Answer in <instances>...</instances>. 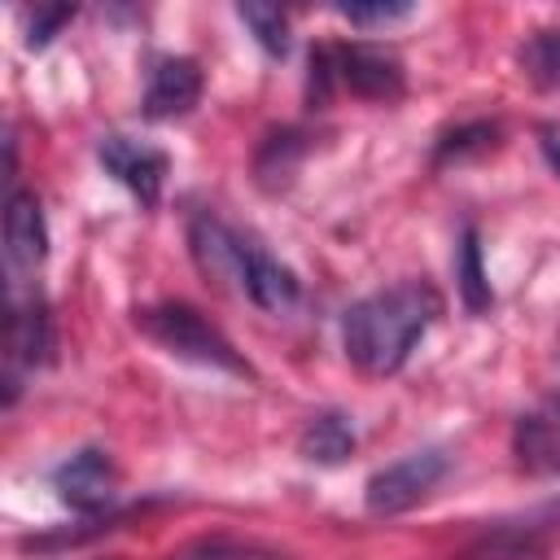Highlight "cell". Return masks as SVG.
Segmentation results:
<instances>
[{"mask_svg":"<svg viewBox=\"0 0 560 560\" xmlns=\"http://www.w3.org/2000/svg\"><path fill=\"white\" fill-rule=\"evenodd\" d=\"M438 315H442V298L424 280L389 284L346 311L341 324L346 354L368 376H394Z\"/></svg>","mask_w":560,"mask_h":560,"instance_id":"1","label":"cell"},{"mask_svg":"<svg viewBox=\"0 0 560 560\" xmlns=\"http://www.w3.org/2000/svg\"><path fill=\"white\" fill-rule=\"evenodd\" d=\"M136 324L149 341H158L166 354L197 363V368H214V372H232V376H249V363L232 350V341L188 302H158L136 311Z\"/></svg>","mask_w":560,"mask_h":560,"instance_id":"2","label":"cell"},{"mask_svg":"<svg viewBox=\"0 0 560 560\" xmlns=\"http://www.w3.org/2000/svg\"><path fill=\"white\" fill-rule=\"evenodd\" d=\"M451 455L442 446H424V451H411L394 464H385L381 472L368 477V512L372 516H398L407 508H416L446 472Z\"/></svg>","mask_w":560,"mask_h":560,"instance_id":"3","label":"cell"},{"mask_svg":"<svg viewBox=\"0 0 560 560\" xmlns=\"http://www.w3.org/2000/svg\"><path fill=\"white\" fill-rule=\"evenodd\" d=\"M48 346H52V328H48L44 298L13 280V289H9V319H4V354H9L4 385H9V402L18 394V372L39 368L48 359Z\"/></svg>","mask_w":560,"mask_h":560,"instance_id":"4","label":"cell"},{"mask_svg":"<svg viewBox=\"0 0 560 560\" xmlns=\"http://www.w3.org/2000/svg\"><path fill=\"white\" fill-rule=\"evenodd\" d=\"M337 88H350L363 101L402 96V61L381 44H332L328 48Z\"/></svg>","mask_w":560,"mask_h":560,"instance_id":"5","label":"cell"},{"mask_svg":"<svg viewBox=\"0 0 560 560\" xmlns=\"http://www.w3.org/2000/svg\"><path fill=\"white\" fill-rule=\"evenodd\" d=\"M96 158L140 206H158L162 184H166V153L162 149L131 140V136H101Z\"/></svg>","mask_w":560,"mask_h":560,"instance_id":"6","label":"cell"},{"mask_svg":"<svg viewBox=\"0 0 560 560\" xmlns=\"http://www.w3.org/2000/svg\"><path fill=\"white\" fill-rule=\"evenodd\" d=\"M188 245L192 258L201 267L206 280H214L219 289H236L245 284V258H249V236H241L236 228H228L214 214H197L188 228Z\"/></svg>","mask_w":560,"mask_h":560,"instance_id":"7","label":"cell"},{"mask_svg":"<svg viewBox=\"0 0 560 560\" xmlns=\"http://www.w3.org/2000/svg\"><path fill=\"white\" fill-rule=\"evenodd\" d=\"M512 455L534 477H560V389L542 394L512 429Z\"/></svg>","mask_w":560,"mask_h":560,"instance_id":"8","label":"cell"},{"mask_svg":"<svg viewBox=\"0 0 560 560\" xmlns=\"http://www.w3.org/2000/svg\"><path fill=\"white\" fill-rule=\"evenodd\" d=\"M52 486H57L61 503H70L74 512H101V508L114 499L118 472H114V464H109L105 451L88 446V451L70 455V459L52 472Z\"/></svg>","mask_w":560,"mask_h":560,"instance_id":"9","label":"cell"},{"mask_svg":"<svg viewBox=\"0 0 560 560\" xmlns=\"http://www.w3.org/2000/svg\"><path fill=\"white\" fill-rule=\"evenodd\" d=\"M4 254H9L13 276H26L44 262L48 228H44V210H39L35 192H9V201H4Z\"/></svg>","mask_w":560,"mask_h":560,"instance_id":"10","label":"cell"},{"mask_svg":"<svg viewBox=\"0 0 560 560\" xmlns=\"http://www.w3.org/2000/svg\"><path fill=\"white\" fill-rule=\"evenodd\" d=\"M201 96V70L192 57H162L149 70V88H144V118L162 122V118H179L197 105Z\"/></svg>","mask_w":560,"mask_h":560,"instance_id":"11","label":"cell"},{"mask_svg":"<svg viewBox=\"0 0 560 560\" xmlns=\"http://www.w3.org/2000/svg\"><path fill=\"white\" fill-rule=\"evenodd\" d=\"M551 516H556V512H534V516H525V521L499 525V529H490L486 538H477V542L464 551V560H542Z\"/></svg>","mask_w":560,"mask_h":560,"instance_id":"12","label":"cell"},{"mask_svg":"<svg viewBox=\"0 0 560 560\" xmlns=\"http://www.w3.org/2000/svg\"><path fill=\"white\" fill-rule=\"evenodd\" d=\"M241 293L254 302V306H262V311H289L293 302H298V280H293V271L284 267V262H276L258 241H249V258H245V284H241Z\"/></svg>","mask_w":560,"mask_h":560,"instance_id":"13","label":"cell"},{"mask_svg":"<svg viewBox=\"0 0 560 560\" xmlns=\"http://www.w3.org/2000/svg\"><path fill=\"white\" fill-rule=\"evenodd\" d=\"M298 451H302V459H311V464H341L350 451H354V424H350V416L346 411H319V416H311L306 420V429H302V438H298Z\"/></svg>","mask_w":560,"mask_h":560,"instance_id":"14","label":"cell"},{"mask_svg":"<svg viewBox=\"0 0 560 560\" xmlns=\"http://www.w3.org/2000/svg\"><path fill=\"white\" fill-rule=\"evenodd\" d=\"M236 18L254 31L262 52H271V57L289 52V18L280 13V4H236Z\"/></svg>","mask_w":560,"mask_h":560,"instance_id":"15","label":"cell"},{"mask_svg":"<svg viewBox=\"0 0 560 560\" xmlns=\"http://www.w3.org/2000/svg\"><path fill=\"white\" fill-rule=\"evenodd\" d=\"M521 66L538 88H560V31H534L521 48Z\"/></svg>","mask_w":560,"mask_h":560,"instance_id":"16","label":"cell"},{"mask_svg":"<svg viewBox=\"0 0 560 560\" xmlns=\"http://www.w3.org/2000/svg\"><path fill=\"white\" fill-rule=\"evenodd\" d=\"M459 293H464L468 311H486V306H490V284H486V271H481L477 232H464V249H459Z\"/></svg>","mask_w":560,"mask_h":560,"instance_id":"17","label":"cell"},{"mask_svg":"<svg viewBox=\"0 0 560 560\" xmlns=\"http://www.w3.org/2000/svg\"><path fill=\"white\" fill-rule=\"evenodd\" d=\"M298 158H302V136H298V131L271 136V140L262 144V153H258V175H262V184H276V175H289Z\"/></svg>","mask_w":560,"mask_h":560,"instance_id":"18","label":"cell"},{"mask_svg":"<svg viewBox=\"0 0 560 560\" xmlns=\"http://www.w3.org/2000/svg\"><path fill=\"white\" fill-rule=\"evenodd\" d=\"M337 13L350 22V26H389V22H402L411 13V4L394 0V4H337Z\"/></svg>","mask_w":560,"mask_h":560,"instance_id":"19","label":"cell"},{"mask_svg":"<svg viewBox=\"0 0 560 560\" xmlns=\"http://www.w3.org/2000/svg\"><path fill=\"white\" fill-rule=\"evenodd\" d=\"M267 551L258 547H241V542H228V538H206V542H192L184 551H175L171 560H258Z\"/></svg>","mask_w":560,"mask_h":560,"instance_id":"20","label":"cell"},{"mask_svg":"<svg viewBox=\"0 0 560 560\" xmlns=\"http://www.w3.org/2000/svg\"><path fill=\"white\" fill-rule=\"evenodd\" d=\"M494 136H499V127H490V122H472V127H459V131L442 136V144H438V162H446V158H459V153H468V149H486V144H494Z\"/></svg>","mask_w":560,"mask_h":560,"instance_id":"21","label":"cell"},{"mask_svg":"<svg viewBox=\"0 0 560 560\" xmlns=\"http://www.w3.org/2000/svg\"><path fill=\"white\" fill-rule=\"evenodd\" d=\"M70 13H74V9H66V4H39V9L26 18V44H31V48H44V44L70 22Z\"/></svg>","mask_w":560,"mask_h":560,"instance_id":"22","label":"cell"},{"mask_svg":"<svg viewBox=\"0 0 560 560\" xmlns=\"http://www.w3.org/2000/svg\"><path fill=\"white\" fill-rule=\"evenodd\" d=\"M542 153H547V162L560 171V136H556V131H542Z\"/></svg>","mask_w":560,"mask_h":560,"instance_id":"23","label":"cell"}]
</instances>
